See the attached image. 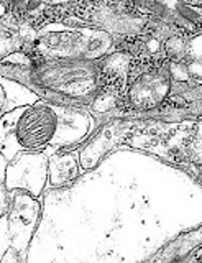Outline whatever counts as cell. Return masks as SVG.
<instances>
[{
    "instance_id": "6da1fadb",
    "label": "cell",
    "mask_w": 202,
    "mask_h": 263,
    "mask_svg": "<svg viewBox=\"0 0 202 263\" xmlns=\"http://www.w3.org/2000/svg\"><path fill=\"white\" fill-rule=\"evenodd\" d=\"M4 76L25 82L43 97L56 104L84 105L94 101L102 84L100 68L94 61L25 60V63H0Z\"/></svg>"
},
{
    "instance_id": "7a4b0ae2",
    "label": "cell",
    "mask_w": 202,
    "mask_h": 263,
    "mask_svg": "<svg viewBox=\"0 0 202 263\" xmlns=\"http://www.w3.org/2000/svg\"><path fill=\"white\" fill-rule=\"evenodd\" d=\"M59 128L58 114L50 105H35L23 109V114L15 125L18 148L22 150H42L48 145H56Z\"/></svg>"
},
{
    "instance_id": "3957f363",
    "label": "cell",
    "mask_w": 202,
    "mask_h": 263,
    "mask_svg": "<svg viewBox=\"0 0 202 263\" xmlns=\"http://www.w3.org/2000/svg\"><path fill=\"white\" fill-rule=\"evenodd\" d=\"M39 205L31 196L25 193H18L12 199L9 230L12 237L13 249L18 252H25L30 243V238L36 227Z\"/></svg>"
},
{
    "instance_id": "277c9868",
    "label": "cell",
    "mask_w": 202,
    "mask_h": 263,
    "mask_svg": "<svg viewBox=\"0 0 202 263\" xmlns=\"http://www.w3.org/2000/svg\"><path fill=\"white\" fill-rule=\"evenodd\" d=\"M169 90V78L163 69L147 71L138 74L136 79L132 81L130 90V102L136 109H151L158 107Z\"/></svg>"
},
{
    "instance_id": "5b68a950",
    "label": "cell",
    "mask_w": 202,
    "mask_h": 263,
    "mask_svg": "<svg viewBox=\"0 0 202 263\" xmlns=\"http://www.w3.org/2000/svg\"><path fill=\"white\" fill-rule=\"evenodd\" d=\"M122 134H124V128H118V125H110L106 130H102L99 135H95V138L84 148L83 153H80L83 166L92 168L94 164L114 146V143L118 142Z\"/></svg>"
},
{
    "instance_id": "8992f818",
    "label": "cell",
    "mask_w": 202,
    "mask_h": 263,
    "mask_svg": "<svg viewBox=\"0 0 202 263\" xmlns=\"http://www.w3.org/2000/svg\"><path fill=\"white\" fill-rule=\"evenodd\" d=\"M50 171L51 186H63L77 175V166L71 156H53Z\"/></svg>"
},
{
    "instance_id": "52a82bcc",
    "label": "cell",
    "mask_w": 202,
    "mask_h": 263,
    "mask_svg": "<svg viewBox=\"0 0 202 263\" xmlns=\"http://www.w3.org/2000/svg\"><path fill=\"white\" fill-rule=\"evenodd\" d=\"M173 10L184 22H189V23H194V25L202 22V12L197 10L196 7H192V5L186 4V2H181V0H176L174 5H173Z\"/></svg>"
},
{
    "instance_id": "ba28073f",
    "label": "cell",
    "mask_w": 202,
    "mask_h": 263,
    "mask_svg": "<svg viewBox=\"0 0 202 263\" xmlns=\"http://www.w3.org/2000/svg\"><path fill=\"white\" fill-rule=\"evenodd\" d=\"M20 46V38L18 35L5 27H0V56L10 54Z\"/></svg>"
},
{
    "instance_id": "9c48e42d",
    "label": "cell",
    "mask_w": 202,
    "mask_h": 263,
    "mask_svg": "<svg viewBox=\"0 0 202 263\" xmlns=\"http://www.w3.org/2000/svg\"><path fill=\"white\" fill-rule=\"evenodd\" d=\"M7 211H9V199H7L4 186L0 184V217H2L4 214H7Z\"/></svg>"
},
{
    "instance_id": "30bf717a",
    "label": "cell",
    "mask_w": 202,
    "mask_h": 263,
    "mask_svg": "<svg viewBox=\"0 0 202 263\" xmlns=\"http://www.w3.org/2000/svg\"><path fill=\"white\" fill-rule=\"evenodd\" d=\"M39 7H42V0H27L25 10L27 12H35V10H38Z\"/></svg>"
},
{
    "instance_id": "8fae6325",
    "label": "cell",
    "mask_w": 202,
    "mask_h": 263,
    "mask_svg": "<svg viewBox=\"0 0 202 263\" xmlns=\"http://www.w3.org/2000/svg\"><path fill=\"white\" fill-rule=\"evenodd\" d=\"M10 2L13 4L15 8H25L27 7V0H10Z\"/></svg>"
}]
</instances>
